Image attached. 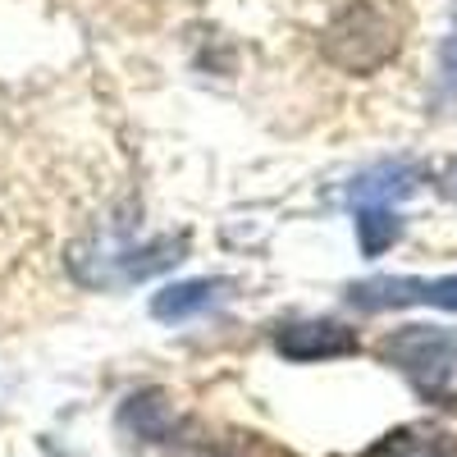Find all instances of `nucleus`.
<instances>
[{
	"label": "nucleus",
	"mask_w": 457,
	"mask_h": 457,
	"mask_svg": "<svg viewBox=\"0 0 457 457\" xmlns=\"http://www.w3.org/2000/svg\"><path fill=\"white\" fill-rule=\"evenodd\" d=\"M361 457H457V444L439 426H398L375 439Z\"/></svg>",
	"instance_id": "nucleus-4"
},
{
	"label": "nucleus",
	"mask_w": 457,
	"mask_h": 457,
	"mask_svg": "<svg viewBox=\"0 0 457 457\" xmlns=\"http://www.w3.org/2000/svg\"><path fill=\"white\" fill-rule=\"evenodd\" d=\"M275 348L288 361H329V357H353L361 343H357V329L338 320H293V325H279Z\"/></svg>",
	"instance_id": "nucleus-3"
},
{
	"label": "nucleus",
	"mask_w": 457,
	"mask_h": 457,
	"mask_svg": "<svg viewBox=\"0 0 457 457\" xmlns=\"http://www.w3.org/2000/svg\"><path fill=\"white\" fill-rule=\"evenodd\" d=\"M348 302H353L357 312H394V307L457 312V275H444V279H416V275L361 279V284L348 288Z\"/></svg>",
	"instance_id": "nucleus-2"
},
{
	"label": "nucleus",
	"mask_w": 457,
	"mask_h": 457,
	"mask_svg": "<svg viewBox=\"0 0 457 457\" xmlns=\"http://www.w3.org/2000/svg\"><path fill=\"white\" fill-rule=\"evenodd\" d=\"M228 288H234L228 279H187V284H174V288L156 293L151 316H156V320H187V316H197V312H211Z\"/></svg>",
	"instance_id": "nucleus-5"
},
{
	"label": "nucleus",
	"mask_w": 457,
	"mask_h": 457,
	"mask_svg": "<svg viewBox=\"0 0 457 457\" xmlns=\"http://www.w3.org/2000/svg\"><path fill=\"white\" fill-rule=\"evenodd\" d=\"M439 79H444V92L457 96V32L448 37L444 51H439Z\"/></svg>",
	"instance_id": "nucleus-8"
},
{
	"label": "nucleus",
	"mask_w": 457,
	"mask_h": 457,
	"mask_svg": "<svg viewBox=\"0 0 457 457\" xmlns=\"http://www.w3.org/2000/svg\"><path fill=\"white\" fill-rule=\"evenodd\" d=\"M411 187H416V170L403 165V161H394V165H379V170L361 174L357 187H353V202L357 206H389V202L407 197Z\"/></svg>",
	"instance_id": "nucleus-6"
},
{
	"label": "nucleus",
	"mask_w": 457,
	"mask_h": 457,
	"mask_svg": "<svg viewBox=\"0 0 457 457\" xmlns=\"http://www.w3.org/2000/svg\"><path fill=\"white\" fill-rule=\"evenodd\" d=\"M385 357L411 379V389L426 403L457 407V338L411 325L385 343Z\"/></svg>",
	"instance_id": "nucleus-1"
},
{
	"label": "nucleus",
	"mask_w": 457,
	"mask_h": 457,
	"mask_svg": "<svg viewBox=\"0 0 457 457\" xmlns=\"http://www.w3.org/2000/svg\"><path fill=\"white\" fill-rule=\"evenodd\" d=\"M403 234V220L389 206H357V243L366 256H379L385 247H394Z\"/></svg>",
	"instance_id": "nucleus-7"
}]
</instances>
